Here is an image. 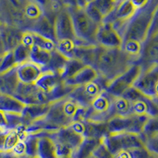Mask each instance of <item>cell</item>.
Instances as JSON below:
<instances>
[{"instance_id": "6da1fadb", "label": "cell", "mask_w": 158, "mask_h": 158, "mask_svg": "<svg viewBox=\"0 0 158 158\" xmlns=\"http://www.w3.org/2000/svg\"><path fill=\"white\" fill-rule=\"evenodd\" d=\"M157 6L158 0H149L129 20L121 32V48L136 62L142 45L148 37L153 14Z\"/></svg>"}, {"instance_id": "7a4b0ae2", "label": "cell", "mask_w": 158, "mask_h": 158, "mask_svg": "<svg viewBox=\"0 0 158 158\" xmlns=\"http://www.w3.org/2000/svg\"><path fill=\"white\" fill-rule=\"evenodd\" d=\"M82 108L69 97L59 99L51 103L46 115L41 119L26 127V130L30 134L55 132L77 121Z\"/></svg>"}, {"instance_id": "3957f363", "label": "cell", "mask_w": 158, "mask_h": 158, "mask_svg": "<svg viewBox=\"0 0 158 158\" xmlns=\"http://www.w3.org/2000/svg\"><path fill=\"white\" fill-rule=\"evenodd\" d=\"M135 63L137 62L122 48H104L98 45L94 68L98 77L108 86L110 82L124 74Z\"/></svg>"}, {"instance_id": "277c9868", "label": "cell", "mask_w": 158, "mask_h": 158, "mask_svg": "<svg viewBox=\"0 0 158 158\" xmlns=\"http://www.w3.org/2000/svg\"><path fill=\"white\" fill-rule=\"evenodd\" d=\"M56 50L71 59L78 40L74 31V24L68 7L63 6L55 17Z\"/></svg>"}, {"instance_id": "5b68a950", "label": "cell", "mask_w": 158, "mask_h": 158, "mask_svg": "<svg viewBox=\"0 0 158 158\" xmlns=\"http://www.w3.org/2000/svg\"><path fill=\"white\" fill-rule=\"evenodd\" d=\"M71 15L74 31L78 42L86 44H97V35L101 24L87 13L85 7L77 5L67 6Z\"/></svg>"}, {"instance_id": "8992f818", "label": "cell", "mask_w": 158, "mask_h": 158, "mask_svg": "<svg viewBox=\"0 0 158 158\" xmlns=\"http://www.w3.org/2000/svg\"><path fill=\"white\" fill-rule=\"evenodd\" d=\"M50 135L56 142L59 157L72 156L85 139L79 121Z\"/></svg>"}, {"instance_id": "52a82bcc", "label": "cell", "mask_w": 158, "mask_h": 158, "mask_svg": "<svg viewBox=\"0 0 158 158\" xmlns=\"http://www.w3.org/2000/svg\"><path fill=\"white\" fill-rule=\"evenodd\" d=\"M115 99V97L104 89L89 106L81 109L77 121L86 120L92 122L108 123V121L113 117Z\"/></svg>"}, {"instance_id": "ba28073f", "label": "cell", "mask_w": 158, "mask_h": 158, "mask_svg": "<svg viewBox=\"0 0 158 158\" xmlns=\"http://www.w3.org/2000/svg\"><path fill=\"white\" fill-rule=\"evenodd\" d=\"M35 84L48 97L50 102L68 97L74 88L67 85L61 74L54 72H43Z\"/></svg>"}, {"instance_id": "9c48e42d", "label": "cell", "mask_w": 158, "mask_h": 158, "mask_svg": "<svg viewBox=\"0 0 158 158\" xmlns=\"http://www.w3.org/2000/svg\"><path fill=\"white\" fill-rule=\"evenodd\" d=\"M149 0H122L115 6L114 10L104 22H109L120 34L129 20Z\"/></svg>"}, {"instance_id": "30bf717a", "label": "cell", "mask_w": 158, "mask_h": 158, "mask_svg": "<svg viewBox=\"0 0 158 158\" xmlns=\"http://www.w3.org/2000/svg\"><path fill=\"white\" fill-rule=\"evenodd\" d=\"M103 143L113 155L121 151L146 146L145 139L141 134L126 132L108 133L103 138Z\"/></svg>"}, {"instance_id": "8fae6325", "label": "cell", "mask_w": 158, "mask_h": 158, "mask_svg": "<svg viewBox=\"0 0 158 158\" xmlns=\"http://www.w3.org/2000/svg\"><path fill=\"white\" fill-rule=\"evenodd\" d=\"M106 84L100 77L86 84L74 87L68 97L81 108H87L100 94L106 89Z\"/></svg>"}, {"instance_id": "7c38bea8", "label": "cell", "mask_w": 158, "mask_h": 158, "mask_svg": "<svg viewBox=\"0 0 158 158\" xmlns=\"http://www.w3.org/2000/svg\"><path fill=\"white\" fill-rule=\"evenodd\" d=\"M123 96L131 101L132 115H142L148 118L158 115V107L153 98L144 95L135 87L127 90Z\"/></svg>"}, {"instance_id": "4fadbf2b", "label": "cell", "mask_w": 158, "mask_h": 158, "mask_svg": "<svg viewBox=\"0 0 158 158\" xmlns=\"http://www.w3.org/2000/svg\"><path fill=\"white\" fill-rule=\"evenodd\" d=\"M147 119L148 117L137 115L114 116L107 123L108 133L126 132L142 134Z\"/></svg>"}, {"instance_id": "5bb4252c", "label": "cell", "mask_w": 158, "mask_h": 158, "mask_svg": "<svg viewBox=\"0 0 158 158\" xmlns=\"http://www.w3.org/2000/svg\"><path fill=\"white\" fill-rule=\"evenodd\" d=\"M142 70L140 65L135 63L124 74H121L110 82L107 86L106 90L114 97H121L127 90L134 87L137 79L142 73Z\"/></svg>"}, {"instance_id": "9a60e30c", "label": "cell", "mask_w": 158, "mask_h": 158, "mask_svg": "<svg viewBox=\"0 0 158 158\" xmlns=\"http://www.w3.org/2000/svg\"><path fill=\"white\" fill-rule=\"evenodd\" d=\"M134 87L144 95L154 98L158 87V63L142 70Z\"/></svg>"}, {"instance_id": "2e32d148", "label": "cell", "mask_w": 158, "mask_h": 158, "mask_svg": "<svg viewBox=\"0 0 158 158\" xmlns=\"http://www.w3.org/2000/svg\"><path fill=\"white\" fill-rule=\"evenodd\" d=\"M14 96L26 105L50 103L48 96L35 83L25 84L20 82Z\"/></svg>"}, {"instance_id": "e0dca14e", "label": "cell", "mask_w": 158, "mask_h": 158, "mask_svg": "<svg viewBox=\"0 0 158 158\" xmlns=\"http://www.w3.org/2000/svg\"><path fill=\"white\" fill-rule=\"evenodd\" d=\"M137 63L144 70L158 63V33L146 40L143 44Z\"/></svg>"}, {"instance_id": "ac0fdd59", "label": "cell", "mask_w": 158, "mask_h": 158, "mask_svg": "<svg viewBox=\"0 0 158 158\" xmlns=\"http://www.w3.org/2000/svg\"><path fill=\"white\" fill-rule=\"evenodd\" d=\"M97 44L104 48H121L122 37L111 23L104 22L97 32Z\"/></svg>"}, {"instance_id": "d6986e66", "label": "cell", "mask_w": 158, "mask_h": 158, "mask_svg": "<svg viewBox=\"0 0 158 158\" xmlns=\"http://www.w3.org/2000/svg\"><path fill=\"white\" fill-rule=\"evenodd\" d=\"M117 2L115 0H94L85 9L97 23L101 24L114 10Z\"/></svg>"}, {"instance_id": "ffe728a7", "label": "cell", "mask_w": 158, "mask_h": 158, "mask_svg": "<svg viewBox=\"0 0 158 158\" xmlns=\"http://www.w3.org/2000/svg\"><path fill=\"white\" fill-rule=\"evenodd\" d=\"M97 77H98V74L94 67L83 64L74 74H72L67 78L64 79V81L67 85L71 88H74V87L94 81Z\"/></svg>"}, {"instance_id": "44dd1931", "label": "cell", "mask_w": 158, "mask_h": 158, "mask_svg": "<svg viewBox=\"0 0 158 158\" xmlns=\"http://www.w3.org/2000/svg\"><path fill=\"white\" fill-rule=\"evenodd\" d=\"M43 72L44 70L40 66L31 60L18 65L17 67V74L19 81L25 84H33L36 82Z\"/></svg>"}, {"instance_id": "7402d4cb", "label": "cell", "mask_w": 158, "mask_h": 158, "mask_svg": "<svg viewBox=\"0 0 158 158\" xmlns=\"http://www.w3.org/2000/svg\"><path fill=\"white\" fill-rule=\"evenodd\" d=\"M38 135L36 158H59L56 142L50 133L41 132Z\"/></svg>"}, {"instance_id": "603a6c76", "label": "cell", "mask_w": 158, "mask_h": 158, "mask_svg": "<svg viewBox=\"0 0 158 158\" xmlns=\"http://www.w3.org/2000/svg\"><path fill=\"white\" fill-rule=\"evenodd\" d=\"M24 30L14 25L2 24L0 29V37L7 52H13L22 43Z\"/></svg>"}, {"instance_id": "cb8c5ba5", "label": "cell", "mask_w": 158, "mask_h": 158, "mask_svg": "<svg viewBox=\"0 0 158 158\" xmlns=\"http://www.w3.org/2000/svg\"><path fill=\"white\" fill-rule=\"evenodd\" d=\"M98 45L86 44L78 42L73 53L71 59H76L85 65L94 67L97 58Z\"/></svg>"}, {"instance_id": "d4e9b609", "label": "cell", "mask_w": 158, "mask_h": 158, "mask_svg": "<svg viewBox=\"0 0 158 158\" xmlns=\"http://www.w3.org/2000/svg\"><path fill=\"white\" fill-rule=\"evenodd\" d=\"M51 103L26 105L21 115L24 126L26 127L32 123L41 119L48 111Z\"/></svg>"}, {"instance_id": "484cf974", "label": "cell", "mask_w": 158, "mask_h": 158, "mask_svg": "<svg viewBox=\"0 0 158 158\" xmlns=\"http://www.w3.org/2000/svg\"><path fill=\"white\" fill-rule=\"evenodd\" d=\"M17 67L0 73V94L15 95L20 83L17 74Z\"/></svg>"}, {"instance_id": "4316f807", "label": "cell", "mask_w": 158, "mask_h": 158, "mask_svg": "<svg viewBox=\"0 0 158 158\" xmlns=\"http://www.w3.org/2000/svg\"><path fill=\"white\" fill-rule=\"evenodd\" d=\"M55 17L56 15H50L44 13V15L36 22L31 30L56 41Z\"/></svg>"}, {"instance_id": "83f0119b", "label": "cell", "mask_w": 158, "mask_h": 158, "mask_svg": "<svg viewBox=\"0 0 158 158\" xmlns=\"http://www.w3.org/2000/svg\"><path fill=\"white\" fill-rule=\"evenodd\" d=\"M85 138H103L108 134L107 123L78 120Z\"/></svg>"}, {"instance_id": "f1b7e54d", "label": "cell", "mask_w": 158, "mask_h": 158, "mask_svg": "<svg viewBox=\"0 0 158 158\" xmlns=\"http://www.w3.org/2000/svg\"><path fill=\"white\" fill-rule=\"evenodd\" d=\"M26 104L12 95L0 94V111L7 114L22 115Z\"/></svg>"}, {"instance_id": "f546056e", "label": "cell", "mask_w": 158, "mask_h": 158, "mask_svg": "<svg viewBox=\"0 0 158 158\" xmlns=\"http://www.w3.org/2000/svg\"><path fill=\"white\" fill-rule=\"evenodd\" d=\"M103 138H85L82 143L72 155V158H89L93 156L94 151L101 144Z\"/></svg>"}, {"instance_id": "4dcf8cb0", "label": "cell", "mask_w": 158, "mask_h": 158, "mask_svg": "<svg viewBox=\"0 0 158 158\" xmlns=\"http://www.w3.org/2000/svg\"><path fill=\"white\" fill-rule=\"evenodd\" d=\"M69 59H70L69 58L60 53L59 51L55 50L52 53L50 61L47 65V67L44 69V71L47 70V71L54 72L56 74H61L62 76V74H63Z\"/></svg>"}, {"instance_id": "1f68e13d", "label": "cell", "mask_w": 158, "mask_h": 158, "mask_svg": "<svg viewBox=\"0 0 158 158\" xmlns=\"http://www.w3.org/2000/svg\"><path fill=\"white\" fill-rule=\"evenodd\" d=\"M53 52L42 49L36 46H32L31 48L30 60L40 66L44 70L48 64L52 57V53Z\"/></svg>"}, {"instance_id": "d6a6232c", "label": "cell", "mask_w": 158, "mask_h": 158, "mask_svg": "<svg viewBox=\"0 0 158 158\" xmlns=\"http://www.w3.org/2000/svg\"><path fill=\"white\" fill-rule=\"evenodd\" d=\"M129 115H132L131 101L123 96L115 97L113 106V117Z\"/></svg>"}, {"instance_id": "836d02e7", "label": "cell", "mask_w": 158, "mask_h": 158, "mask_svg": "<svg viewBox=\"0 0 158 158\" xmlns=\"http://www.w3.org/2000/svg\"><path fill=\"white\" fill-rule=\"evenodd\" d=\"M29 31L31 32V35H32V44H33L32 46H36L42 49L50 51V52L56 50V43L55 40L42 36L34 31Z\"/></svg>"}, {"instance_id": "e575fe53", "label": "cell", "mask_w": 158, "mask_h": 158, "mask_svg": "<svg viewBox=\"0 0 158 158\" xmlns=\"http://www.w3.org/2000/svg\"><path fill=\"white\" fill-rule=\"evenodd\" d=\"M141 135L146 142V139L158 135V115L148 118Z\"/></svg>"}, {"instance_id": "d590c367", "label": "cell", "mask_w": 158, "mask_h": 158, "mask_svg": "<svg viewBox=\"0 0 158 158\" xmlns=\"http://www.w3.org/2000/svg\"><path fill=\"white\" fill-rule=\"evenodd\" d=\"M13 54H14V57H15L17 64H22V63L30 60L31 48L21 43L15 50L13 51Z\"/></svg>"}, {"instance_id": "8d00e7d4", "label": "cell", "mask_w": 158, "mask_h": 158, "mask_svg": "<svg viewBox=\"0 0 158 158\" xmlns=\"http://www.w3.org/2000/svg\"><path fill=\"white\" fill-rule=\"evenodd\" d=\"M44 9L45 14L56 15L60 6L56 2L55 0H34Z\"/></svg>"}, {"instance_id": "74e56055", "label": "cell", "mask_w": 158, "mask_h": 158, "mask_svg": "<svg viewBox=\"0 0 158 158\" xmlns=\"http://www.w3.org/2000/svg\"><path fill=\"white\" fill-rule=\"evenodd\" d=\"M130 158H150L151 153L146 146L135 148L127 151Z\"/></svg>"}, {"instance_id": "f35d334b", "label": "cell", "mask_w": 158, "mask_h": 158, "mask_svg": "<svg viewBox=\"0 0 158 158\" xmlns=\"http://www.w3.org/2000/svg\"><path fill=\"white\" fill-rule=\"evenodd\" d=\"M146 147L152 154L158 156V135L146 139Z\"/></svg>"}, {"instance_id": "ab89813d", "label": "cell", "mask_w": 158, "mask_h": 158, "mask_svg": "<svg viewBox=\"0 0 158 158\" xmlns=\"http://www.w3.org/2000/svg\"><path fill=\"white\" fill-rule=\"evenodd\" d=\"M157 33H158V6H156V10H155L154 11V14H153V19H152V22H151L150 29H149L147 39L149 37H152V36L157 34Z\"/></svg>"}, {"instance_id": "60d3db41", "label": "cell", "mask_w": 158, "mask_h": 158, "mask_svg": "<svg viewBox=\"0 0 158 158\" xmlns=\"http://www.w3.org/2000/svg\"><path fill=\"white\" fill-rule=\"evenodd\" d=\"M9 131H10V130L9 128L6 113H4V112L0 111V133L7 132Z\"/></svg>"}, {"instance_id": "b9f144b4", "label": "cell", "mask_w": 158, "mask_h": 158, "mask_svg": "<svg viewBox=\"0 0 158 158\" xmlns=\"http://www.w3.org/2000/svg\"><path fill=\"white\" fill-rule=\"evenodd\" d=\"M55 1L60 7H63V6H67V7L70 6L77 5L76 0H55Z\"/></svg>"}, {"instance_id": "7bdbcfd3", "label": "cell", "mask_w": 158, "mask_h": 158, "mask_svg": "<svg viewBox=\"0 0 158 158\" xmlns=\"http://www.w3.org/2000/svg\"><path fill=\"white\" fill-rule=\"evenodd\" d=\"M7 50L6 48V46L4 44L3 41H2V38L0 37V59L3 57L6 53H7Z\"/></svg>"}, {"instance_id": "ee69618b", "label": "cell", "mask_w": 158, "mask_h": 158, "mask_svg": "<svg viewBox=\"0 0 158 158\" xmlns=\"http://www.w3.org/2000/svg\"><path fill=\"white\" fill-rule=\"evenodd\" d=\"M153 101H154V102L156 103V104L157 105V107H158V97H154V98H153Z\"/></svg>"}, {"instance_id": "f6af8a7d", "label": "cell", "mask_w": 158, "mask_h": 158, "mask_svg": "<svg viewBox=\"0 0 158 158\" xmlns=\"http://www.w3.org/2000/svg\"><path fill=\"white\" fill-rule=\"evenodd\" d=\"M150 158H158V156H156V155H153V154H152V153H151Z\"/></svg>"}, {"instance_id": "bcb514c9", "label": "cell", "mask_w": 158, "mask_h": 158, "mask_svg": "<svg viewBox=\"0 0 158 158\" xmlns=\"http://www.w3.org/2000/svg\"><path fill=\"white\" fill-rule=\"evenodd\" d=\"M3 58V57H2ZM2 58H1L0 59V68H1V65H2Z\"/></svg>"}, {"instance_id": "7dc6e473", "label": "cell", "mask_w": 158, "mask_h": 158, "mask_svg": "<svg viewBox=\"0 0 158 158\" xmlns=\"http://www.w3.org/2000/svg\"><path fill=\"white\" fill-rule=\"evenodd\" d=\"M59 158H72L71 156H62V157H59Z\"/></svg>"}, {"instance_id": "c3c4849f", "label": "cell", "mask_w": 158, "mask_h": 158, "mask_svg": "<svg viewBox=\"0 0 158 158\" xmlns=\"http://www.w3.org/2000/svg\"><path fill=\"white\" fill-rule=\"evenodd\" d=\"M89 158H97V157H96L95 156H94V155H93V156H91L90 157H89Z\"/></svg>"}, {"instance_id": "681fc988", "label": "cell", "mask_w": 158, "mask_h": 158, "mask_svg": "<svg viewBox=\"0 0 158 158\" xmlns=\"http://www.w3.org/2000/svg\"><path fill=\"white\" fill-rule=\"evenodd\" d=\"M115 1H116V2H117V3H118V2H120V1H122V0H115Z\"/></svg>"}, {"instance_id": "f907efd6", "label": "cell", "mask_w": 158, "mask_h": 158, "mask_svg": "<svg viewBox=\"0 0 158 158\" xmlns=\"http://www.w3.org/2000/svg\"><path fill=\"white\" fill-rule=\"evenodd\" d=\"M1 2H2V0H0V5H1Z\"/></svg>"}]
</instances>
